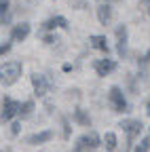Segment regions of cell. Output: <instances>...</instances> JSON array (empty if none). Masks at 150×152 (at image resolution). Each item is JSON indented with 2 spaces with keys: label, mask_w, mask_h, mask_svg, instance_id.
<instances>
[{
  "label": "cell",
  "mask_w": 150,
  "mask_h": 152,
  "mask_svg": "<svg viewBox=\"0 0 150 152\" xmlns=\"http://www.w3.org/2000/svg\"><path fill=\"white\" fill-rule=\"evenodd\" d=\"M0 76H2V85H4V87L13 85V83L21 76V64H19V61H7V64H2Z\"/></svg>",
  "instance_id": "cell-1"
},
{
  "label": "cell",
  "mask_w": 150,
  "mask_h": 152,
  "mask_svg": "<svg viewBox=\"0 0 150 152\" xmlns=\"http://www.w3.org/2000/svg\"><path fill=\"white\" fill-rule=\"evenodd\" d=\"M110 104L114 108V112H125L127 110V102L123 97V91L119 87H112L110 89Z\"/></svg>",
  "instance_id": "cell-2"
},
{
  "label": "cell",
  "mask_w": 150,
  "mask_h": 152,
  "mask_svg": "<svg viewBox=\"0 0 150 152\" xmlns=\"http://www.w3.org/2000/svg\"><path fill=\"white\" fill-rule=\"evenodd\" d=\"M19 106H21V104L13 102L11 97H4V99H2V123H4V121H11L15 114H19Z\"/></svg>",
  "instance_id": "cell-3"
},
{
  "label": "cell",
  "mask_w": 150,
  "mask_h": 152,
  "mask_svg": "<svg viewBox=\"0 0 150 152\" xmlns=\"http://www.w3.org/2000/svg\"><path fill=\"white\" fill-rule=\"evenodd\" d=\"M121 127L127 131V137H129V146H131V142L135 140V135L144 129V125L140 123V121H123L121 123Z\"/></svg>",
  "instance_id": "cell-4"
},
{
  "label": "cell",
  "mask_w": 150,
  "mask_h": 152,
  "mask_svg": "<svg viewBox=\"0 0 150 152\" xmlns=\"http://www.w3.org/2000/svg\"><path fill=\"white\" fill-rule=\"evenodd\" d=\"M32 85H34V91H36V95H38V97L47 95L49 83H47V78H45V76H40V74H34V76H32Z\"/></svg>",
  "instance_id": "cell-5"
},
{
  "label": "cell",
  "mask_w": 150,
  "mask_h": 152,
  "mask_svg": "<svg viewBox=\"0 0 150 152\" xmlns=\"http://www.w3.org/2000/svg\"><path fill=\"white\" fill-rule=\"evenodd\" d=\"M116 51H119V55H125V51H127V28L125 26H119L116 28Z\"/></svg>",
  "instance_id": "cell-6"
},
{
  "label": "cell",
  "mask_w": 150,
  "mask_h": 152,
  "mask_svg": "<svg viewBox=\"0 0 150 152\" xmlns=\"http://www.w3.org/2000/svg\"><path fill=\"white\" fill-rule=\"evenodd\" d=\"M78 146L89 148V150L97 148V146H100V137H97V133H87V135H83V137L78 140Z\"/></svg>",
  "instance_id": "cell-7"
},
{
  "label": "cell",
  "mask_w": 150,
  "mask_h": 152,
  "mask_svg": "<svg viewBox=\"0 0 150 152\" xmlns=\"http://www.w3.org/2000/svg\"><path fill=\"white\" fill-rule=\"evenodd\" d=\"M116 68V64L112 61V59H102V61H97L95 64V72L100 74V76H106V74H110L112 70Z\"/></svg>",
  "instance_id": "cell-8"
},
{
  "label": "cell",
  "mask_w": 150,
  "mask_h": 152,
  "mask_svg": "<svg viewBox=\"0 0 150 152\" xmlns=\"http://www.w3.org/2000/svg\"><path fill=\"white\" fill-rule=\"evenodd\" d=\"M97 19H100V23H102V26H108V23H110V19H112V9H110L108 4L97 7Z\"/></svg>",
  "instance_id": "cell-9"
},
{
  "label": "cell",
  "mask_w": 150,
  "mask_h": 152,
  "mask_svg": "<svg viewBox=\"0 0 150 152\" xmlns=\"http://www.w3.org/2000/svg\"><path fill=\"white\" fill-rule=\"evenodd\" d=\"M51 137H53V131H42V133H36V135H30V137H28V144L38 146V144H42V142H49Z\"/></svg>",
  "instance_id": "cell-10"
},
{
  "label": "cell",
  "mask_w": 150,
  "mask_h": 152,
  "mask_svg": "<svg viewBox=\"0 0 150 152\" xmlns=\"http://www.w3.org/2000/svg\"><path fill=\"white\" fill-rule=\"evenodd\" d=\"M30 34V26L28 23H19L13 28V40H23V38Z\"/></svg>",
  "instance_id": "cell-11"
},
{
  "label": "cell",
  "mask_w": 150,
  "mask_h": 152,
  "mask_svg": "<svg viewBox=\"0 0 150 152\" xmlns=\"http://www.w3.org/2000/svg\"><path fill=\"white\" fill-rule=\"evenodd\" d=\"M47 30H53V28H68V19L66 17H53L45 23Z\"/></svg>",
  "instance_id": "cell-12"
},
{
  "label": "cell",
  "mask_w": 150,
  "mask_h": 152,
  "mask_svg": "<svg viewBox=\"0 0 150 152\" xmlns=\"http://www.w3.org/2000/svg\"><path fill=\"white\" fill-rule=\"evenodd\" d=\"M89 40H91V45L95 47V49H100V51H106V53H108V45H106V38H104V36H91Z\"/></svg>",
  "instance_id": "cell-13"
},
{
  "label": "cell",
  "mask_w": 150,
  "mask_h": 152,
  "mask_svg": "<svg viewBox=\"0 0 150 152\" xmlns=\"http://www.w3.org/2000/svg\"><path fill=\"white\" fill-rule=\"evenodd\" d=\"M74 118H76V123H80V125H85V127H89V125H91V118L87 116L85 110H80V108L74 112Z\"/></svg>",
  "instance_id": "cell-14"
},
{
  "label": "cell",
  "mask_w": 150,
  "mask_h": 152,
  "mask_svg": "<svg viewBox=\"0 0 150 152\" xmlns=\"http://www.w3.org/2000/svg\"><path fill=\"white\" fill-rule=\"evenodd\" d=\"M106 148L108 150L116 148V135H114V133H106Z\"/></svg>",
  "instance_id": "cell-15"
},
{
  "label": "cell",
  "mask_w": 150,
  "mask_h": 152,
  "mask_svg": "<svg viewBox=\"0 0 150 152\" xmlns=\"http://www.w3.org/2000/svg\"><path fill=\"white\" fill-rule=\"evenodd\" d=\"M32 110H34V104H32V102H26V104L19 106V114H21V116H28Z\"/></svg>",
  "instance_id": "cell-16"
},
{
  "label": "cell",
  "mask_w": 150,
  "mask_h": 152,
  "mask_svg": "<svg viewBox=\"0 0 150 152\" xmlns=\"http://www.w3.org/2000/svg\"><path fill=\"white\" fill-rule=\"evenodd\" d=\"M148 148H150V140H142L140 146L135 148V152H148Z\"/></svg>",
  "instance_id": "cell-17"
},
{
  "label": "cell",
  "mask_w": 150,
  "mask_h": 152,
  "mask_svg": "<svg viewBox=\"0 0 150 152\" xmlns=\"http://www.w3.org/2000/svg\"><path fill=\"white\" fill-rule=\"evenodd\" d=\"M64 137H66V140L70 137V123H68L66 118H64Z\"/></svg>",
  "instance_id": "cell-18"
},
{
  "label": "cell",
  "mask_w": 150,
  "mask_h": 152,
  "mask_svg": "<svg viewBox=\"0 0 150 152\" xmlns=\"http://www.w3.org/2000/svg\"><path fill=\"white\" fill-rule=\"evenodd\" d=\"M0 11H2V17H4V13L9 11V0H2V2H0Z\"/></svg>",
  "instance_id": "cell-19"
},
{
  "label": "cell",
  "mask_w": 150,
  "mask_h": 152,
  "mask_svg": "<svg viewBox=\"0 0 150 152\" xmlns=\"http://www.w3.org/2000/svg\"><path fill=\"white\" fill-rule=\"evenodd\" d=\"M45 42H49V45H53V42H57V40H55V36H45Z\"/></svg>",
  "instance_id": "cell-20"
},
{
  "label": "cell",
  "mask_w": 150,
  "mask_h": 152,
  "mask_svg": "<svg viewBox=\"0 0 150 152\" xmlns=\"http://www.w3.org/2000/svg\"><path fill=\"white\" fill-rule=\"evenodd\" d=\"M19 127H21L19 123H15V125H13V135H17V133H19Z\"/></svg>",
  "instance_id": "cell-21"
},
{
  "label": "cell",
  "mask_w": 150,
  "mask_h": 152,
  "mask_svg": "<svg viewBox=\"0 0 150 152\" xmlns=\"http://www.w3.org/2000/svg\"><path fill=\"white\" fill-rule=\"evenodd\" d=\"M9 49H11V47H9V45H2V47H0V55H4V53H7V51H9Z\"/></svg>",
  "instance_id": "cell-22"
},
{
  "label": "cell",
  "mask_w": 150,
  "mask_h": 152,
  "mask_svg": "<svg viewBox=\"0 0 150 152\" xmlns=\"http://www.w3.org/2000/svg\"><path fill=\"white\" fill-rule=\"evenodd\" d=\"M74 152H89V148H83V146L76 144V150H74Z\"/></svg>",
  "instance_id": "cell-23"
},
{
  "label": "cell",
  "mask_w": 150,
  "mask_h": 152,
  "mask_svg": "<svg viewBox=\"0 0 150 152\" xmlns=\"http://www.w3.org/2000/svg\"><path fill=\"white\" fill-rule=\"evenodd\" d=\"M144 64H146V66H150V51H148V53H146V57H144Z\"/></svg>",
  "instance_id": "cell-24"
},
{
  "label": "cell",
  "mask_w": 150,
  "mask_h": 152,
  "mask_svg": "<svg viewBox=\"0 0 150 152\" xmlns=\"http://www.w3.org/2000/svg\"><path fill=\"white\" fill-rule=\"evenodd\" d=\"M148 116H150V102H148Z\"/></svg>",
  "instance_id": "cell-25"
}]
</instances>
